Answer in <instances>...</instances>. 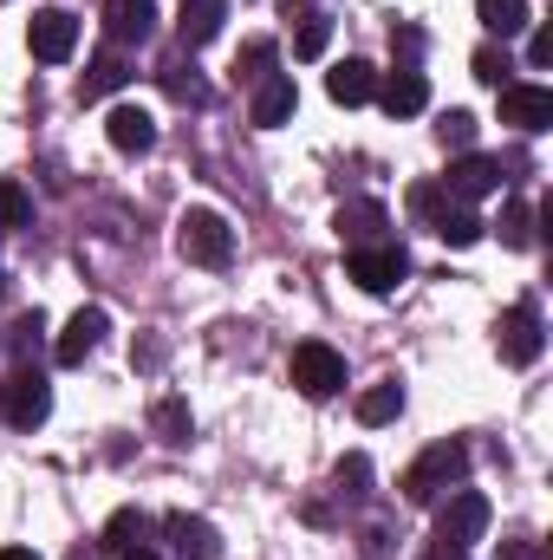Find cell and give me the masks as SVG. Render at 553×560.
<instances>
[{
  "mask_svg": "<svg viewBox=\"0 0 553 560\" xmlns=\"http://www.w3.org/2000/svg\"><path fill=\"white\" fill-rule=\"evenodd\" d=\"M502 125H515V131H548L553 125V92L548 85H502Z\"/></svg>",
  "mask_w": 553,
  "mask_h": 560,
  "instance_id": "30bf717a",
  "label": "cell"
},
{
  "mask_svg": "<svg viewBox=\"0 0 553 560\" xmlns=\"http://www.w3.org/2000/svg\"><path fill=\"white\" fill-rule=\"evenodd\" d=\"M286 372H293V385H299L306 398H332V392H345V359H339L326 339H299Z\"/></svg>",
  "mask_w": 553,
  "mask_h": 560,
  "instance_id": "277c9868",
  "label": "cell"
},
{
  "mask_svg": "<svg viewBox=\"0 0 553 560\" xmlns=\"http://www.w3.org/2000/svg\"><path fill=\"white\" fill-rule=\"evenodd\" d=\"M0 560H39L33 548H0Z\"/></svg>",
  "mask_w": 553,
  "mask_h": 560,
  "instance_id": "8d00e7d4",
  "label": "cell"
},
{
  "mask_svg": "<svg viewBox=\"0 0 553 560\" xmlns=\"http://www.w3.org/2000/svg\"><path fill=\"white\" fill-rule=\"evenodd\" d=\"M443 143H449V150H469V143H475V118H469V112H449V118H443Z\"/></svg>",
  "mask_w": 553,
  "mask_h": 560,
  "instance_id": "4dcf8cb0",
  "label": "cell"
},
{
  "mask_svg": "<svg viewBox=\"0 0 553 560\" xmlns=\"http://www.w3.org/2000/svg\"><path fill=\"white\" fill-rule=\"evenodd\" d=\"M482 535H489V495L456 489V495L436 509V541H443V548H475Z\"/></svg>",
  "mask_w": 553,
  "mask_h": 560,
  "instance_id": "5b68a950",
  "label": "cell"
},
{
  "mask_svg": "<svg viewBox=\"0 0 553 560\" xmlns=\"http://www.w3.org/2000/svg\"><path fill=\"white\" fill-rule=\"evenodd\" d=\"M462 476H469V450H462L456 436H449V443H430L411 469H404V495L430 509V502H443V489H456Z\"/></svg>",
  "mask_w": 553,
  "mask_h": 560,
  "instance_id": "6da1fadb",
  "label": "cell"
},
{
  "mask_svg": "<svg viewBox=\"0 0 553 560\" xmlns=\"http://www.w3.org/2000/svg\"><path fill=\"white\" fill-rule=\"evenodd\" d=\"M163 85H169V98H183V105H209V85H202L196 72H183V66H163Z\"/></svg>",
  "mask_w": 553,
  "mask_h": 560,
  "instance_id": "f1b7e54d",
  "label": "cell"
},
{
  "mask_svg": "<svg viewBox=\"0 0 553 560\" xmlns=\"http://www.w3.org/2000/svg\"><path fill=\"white\" fill-rule=\"evenodd\" d=\"M423 560H469V548H443V541H436V548H430Z\"/></svg>",
  "mask_w": 553,
  "mask_h": 560,
  "instance_id": "d590c367",
  "label": "cell"
},
{
  "mask_svg": "<svg viewBox=\"0 0 553 560\" xmlns=\"http://www.w3.org/2000/svg\"><path fill=\"white\" fill-rule=\"evenodd\" d=\"M495 229H502V248H528L534 242V209L528 202H502V222Z\"/></svg>",
  "mask_w": 553,
  "mask_h": 560,
  "instance_id": "d4e9b609",
  "label": "cell"
},
{
  "mask_svg": "<svg viewBox=\"0 0 553 560\" xmlns=\"http://www.w3.org/2000/svg\"><path fill=\"white\" fill-rule=\"evenodd\" d=\"M105 138H111V150H125V156H143V150L156 143V118H150L143 105H118V112L105 118Z\"/></svg>",
  "mask_w": 553,
  "mask_h": 560,
  "instance_id": "4fadbf2b",
  "label": "cell"
},
{
  "mask_svg": "<svg viewBox=\"0 0 553 560\" xmlns=\"http://www.w3.org/2000/svg\"><path fill=\"white\" fill-rule=\"evenodd\" d=\"M176 248H183V261H196V268H228L235 229H228L215 209H189V215L176 222Z\"/></svg>",
  "mask_w": 553,
  "mask_h": 560,
  "instance_id": "7a4b0ae2",
  "label": "cell"
},
{
  "mask_svg": "<svg viewBox=\"0 0 553 560\" xmlns=\"http://www.w3.org/2000/svg\"><path fill=\"white\" fill-rule=\"evenodd\" d=\"M469 66H475V79H482V85H508V52H495V46H482V52H475Z\"/></svg>",
  "mask_w": 553,
  "mask_h": 560,
  "instance_id": "f546056e",
  "label": "cell"
},
{
  "mask_svg": "<svg viewBox=\"0 0 553 560\" xmlns=\"http://www.w3.org/2000/svg\"><path fill=\"white\" fill-rule=\"evenodd\" d=\"M0 287H7V280H0Z\"/></svg>",
  "mask_w": 553,
  "mask_h": 560,
  "instance_id": "f35d334b",
  "label": "cell"
},
{
  "mask_svg": "<svg viewBox=\"0 0 553 560\" xmlns=\"http://www.w3.org/2000/svg\"><path fill=\"white\" fill-rule=\"evenodd\" d=\"M293 105H299L293 79H261V92H255V125H286Z\"/></svg>",
  "mask_w": 553,
  "mask_h": 560,
  "instance_id": "d6986e66",
  "label": "cell"
},
{
  "mask_svg": "<svg viewBox=\"0 0 553 560\" xmlns=\"http://www.w3.org/2000/svg\"><path fill=\"white\" fill-rule=\"evenodd\" d=\"M372 98H385V112H391V118H416V112L430 105V85H423V72L398 66V72H391V79H385Z\"/></svg>",
  "mask_w": 553,
  "mask_h": 560,
  "instance_id": "5bb4252c",
  "label": "cell"
},
{
  "mask_svg": "<svg viewBox=\"0 0 553 560\" xmlns=\"http://www.w3.org/2000/svg\"><path fill=\"white\" fill-rule=\"evenodd\" d=\"M26 46H33V59L59 66V59H72V46H79V20H72L66 7H46V13H33Z\"/></svg>",
  "mask_w": 553,
  "mask_h": 560,
  "instance_id": "8992f818",
  "label": "cell"
},
{
  "mask_svg": "<svg viewBox=\"0 0 553 560\" xmlns=\"http://www.w3.org/2000/svg\"><path fill=\"white\" fill-rule=\"evenodd\" d=\"M378 229H385V209H378V202H352V209H339V235H345L352 248H372Z\"/></svg>",
  "mask_w": 553,
  "mask_h": 560,
  "instance_id": "ffe728a7",
  "label": "cell"
},
{
  "mask_svg": "<svg viewBox=\"0 0 553 560\" xmlns=\"http://www.w3.org/2000/svg\"><path fill=\"white\" fill-rule=\"evenodd\" d=\"M345 275L358 280L365 293H391L404 280V248H378V242L372 248H352L345 255Z\"/></svg>",
  "mask_w": 553,
  "mask_h": 560,
  "instance_id": "9c48e42d",
  "label": "cell"
},
{
  "mask_svg": "<svg viewBox=\"0 0 553 560\" xmlns=\"http://www.w3.org/2000/svg\"><path fill=\"white\" fill-rule=\"evenodd\" d=\"M222 13H228L222 0H189L183 7V46H209L222 33Z\"/></svg>",
  "mask_w": 553,
  "mask_h": 560,
  "instance_id": "44dd1931",
  "label": "cell"
},
{
  "mask_svg": "<svg viewBox=\"0 0 553 560\" xmlns=\"http://www.w3.org/2000/svg\"><path fill=\"white\" fill-rule=\"evenodd\" d=\"M475 20H482L489 33H502V39H515V33L528 26V0H475Z\"/></svg>",
  "mask_w": 553,
  "mask_h": 560,
  "instance_id": "603a6c76",
  "label": "cell"
},
{
  "mask_svg": "<svg viewBox=\"0 0 553 560\" xmlns=\"http://www.w3.org/2000/svg\"><path fill=\"white\" fill-rule=\"evenodd\" d=\"M398 411H404V385H372V392H358V423H365V430L391 423Z\"/></svg>",
  "mask_w": 553,
  "mask_h": 560,
  "instance_id": "7402d4cb",
  "label": "cell"
},
{
  "mask_svg": "<svg viewBox=\"0 0 553 560\" xmlns=\"http://www.w3.org/2000/svg\"><path fill=\"white\" fill-rule=\"evenodd\" d=\"M528 66H534V72H541V66H553V33H548V26L528 39Z\"/></svg>",
  "mask_w": 553,
  "mask_h": 560,
  "instance_id": "836d02e7",
  "label": "cell"
},
{
  "mask_svg": "<svg viewBox=\"0 0 553 560\" xmlns=\"http://www.w3.org/2000/svg\"><path fill=\"white\" fill-rule=\"evenodd\" d=\"M125 79H131V66H125L118 52H98V59L85 66V79H79V98H85V105H92V98H111Z\"/></svg>",
  "mask_w": 553,
  "mask_h": 560,
  "instance_id": "ac0fdd59",
  "label": "cell"
},
{
  "mask_svg": "<svg viewBox=\"0 0 553 560\" xmlns=\"http://www.w3.org/2000/svg\"><path fill=\"white\" fill-rule=\"evenodd\" d=\"M138 541H143V509H118V515L105 522V548L125 555V548H138Z\"/></svg>",
  "mask_w": 553,
  "mask_h": 560,
  "instance_id": "4316f807",
  "label": "cell"
},
{
  "mask_svg": "<svg viewBox=\"0 0 553 560\" xmlns=\"http://www.w3.org/2000/svg\"><path fill=\"white\" fill-rule=\"evenodd\" d=\"M332 46V20L326 13H299V33H293V59H319Z\"/></svg>",
  "mask_w": 553,
  "mask_h": 560,
  "instance_id": "cb8c5ba5",
  "label": "cell"
},
{
  "mask_svg": "<svg viewBox=\"0 0 553 560\" xmlns=\"http://www.w3.org/2000/svg\"><path fill=\"white\" fill-rule=\"evenodd\" d=\"M242 66H248V79H268V66H274V39H248Z\"/></svg>",
  "mask_w": 553,
  "mask_h": 560,
  "instance_id": "d6a6232c",
  "label": "cell"
},
{
  "mask_svg": "<svg viewBox=\"0 0 553 560\" xmlns=\"http://www.w3.org/2000/svg\"><path fill=\"white\" fill-rule=\"evenodd\" d=\"M326 92H332V105H365V98L378 92V72H372L365 59H345V66L326 72Z\"/></svg>",
  "mask_w": 553,
  "mask_h": 560,
  "instance_id": "9a60e30c",
  "label": "cell"
},
{
  "mask_svg": "<svg viewBox=\"0 0 553 560\" xmlns=\"http://www.w3.org/2000/svg\"><path fill=\"white\" fill-rule=\"evenodd\" d=\"M118 560H156V555H150V548H125Z\"/></svg>",
  "mask_w": 553,
  "mask_h": 560,
  "instance_id": "74e56055",
  "label": "cell"
},
{
  "mask_svg": "<svg viewBox=\"0 0 553 560\" xmlns=\"http://www.w3.org/2000/svg\"><path fill=\"white\" fill-rule=\"evenodd\" d=\"M111 332V319H105V306H79L72 319H66V332H59V346H52V359L59 365H85L92 352H98V339Z\"/></svg>",
  "mask_w": 553,
  "mask_h": 560,
  "instance_id": "52a82bcc",
  "label": "cell"
},
{
  "mask_svg": "<svg viewBox=\"0 0 553 560\" xmlns=\"http://www.w3.org/2000/svg\"><path fill=\"white\" fill-rule=\"evenodd\" d=\"M26 215H33V196H26V183H0V235H13V229H26Z\"/></svg>",
  "mask_w": 553,
  "mask_h": 560,
  "instance_id": "484cf974",
  "label": "cell"
},
{
  "mask_svg": "<svg viewBox=\"0 0 553 560\" xmlns=\"http://www.w3.org/2000/svg\"><path fill=\"white\" fill-rule=\"evenodd\" d=\"M0 405H7V423L13 430H33V423H46V411H52V385L39 372H13Z\"/></svg>",
  "mask_w": 553,
  "mask_h": 560,
  "instance_id": "ba28073f",
  "label": "cell"
},
{
  "mask_svg": "<svg viewBox=\"0 0 553 560\" xmlns=\"http://www.w3.org/2000/svg\"><path fill=\"white\" fill-rule=\"evenodd\" d=\"M169 541H176L183 560H222V541L202 515H169Z\"/></svg>",
  "mask_w": 553,
  "mask_h": 560,
  "instance_id": "2e32d148",
  "label": "cell"
},
{
  "mask_svg": "<svg viewBox=\"0 0 553 560\" xmlns=\"http://www.w3.org/2000/svg\"><path fill=\"white\" fill-rule=\"evenodd\" d=\"M156 430H163V443H189V405L183 398H163L156 405Z\"/></svg>",
  "mask_w": 553,
  "mask_h": 560,
  "instance_id": "83f0119b",
  "label": "cell"
},
{
  "mask_svg": "<svg viewBox=\"0 0 553 560\" xmlns=\"http://www.w3.org/2000/svg\"><path fill=\"white\" fill-rule=\"evenodd\" d=\"M411 209L430 222V229H436V235H443V242H449V248H475V242H482V222H475L462 202H449L436 183H416V189H411Z\"/></svg>",
  "mask_w": 553,
  "mask_h": 560,
  "instance_id": "3957f363",
  "label": "cell"
},
{
  "mask_svg": "<svg viewBox=\"0 0 553 560\" xmlns=\"http://www.w3.org/2000/svg\"><path fill=\"white\" fill-rule=\"evenodd\" d=\"M495 189H502V163H495V156L462 150V156L449 163V196H456V202H475V196H495Z\"/></svg>",
  "mask_w": 553,
  "mask_h": 560,
  "instance_id": "7c38bea8",
  "label": "cell"
},
{
  "mask_svg": "<svg viewBox=\"0 0 553 560\" xmlns=\"http://www.w3.org/2000/svg\"><path fill=\"white\" fill-rule=\"evenodd\" d=\"M541 346H548V339H541V313H534L528 300L508 306V313H502V359H508V365H534Z\"/></svg>",
  "mask_w": 553,
  "mask_h": 560,
  "instance_id": "8fae6325",
  "label": "cell"
},
{
  "mask_svg": "<svg viewBox=\"0 0 553 560\" xmlns=\"http://www.w3.org/2000/svg\"><path fill=\"white\" fill-rule=\"evenodd\" d=\"M502 560H541V555H534V541H502Z\"/></svg>",
  "mask_w": 553,
  "mask_h": 560,
  "instance_id": "e575fe53",
  "label": "cell"
},
{
  "mask_svg": "<svg viewBox=\"0 0 553 560\" xmlns=\"http://www.w3.org/2000/svg\"><path fill=\"white\" fill-rule=\"evenodd\" d=\"M150 26H156V0H105L111 39H150Z\"/></svg>",
  "mask_w": 553,
  "mask_h": 560,
  "instance_id": "e0dca14e",
  "label": "cell"
},
{
  "mask_svg": "<svg viewBox=\"0 0 553 560\" xmlns=\"http://www.w3.org/2000/svg\"><path fill=\"white\" fill-rule=\"evenodd\" d=\"M365 476H372V463L365 456H345L339 463V495H365Z\"/></svg>",
  "mask_w": 553,
  "mask_h": 560,
  "instance_id": "1f68e13d",
  "label": "cell"
}]
</instances>
